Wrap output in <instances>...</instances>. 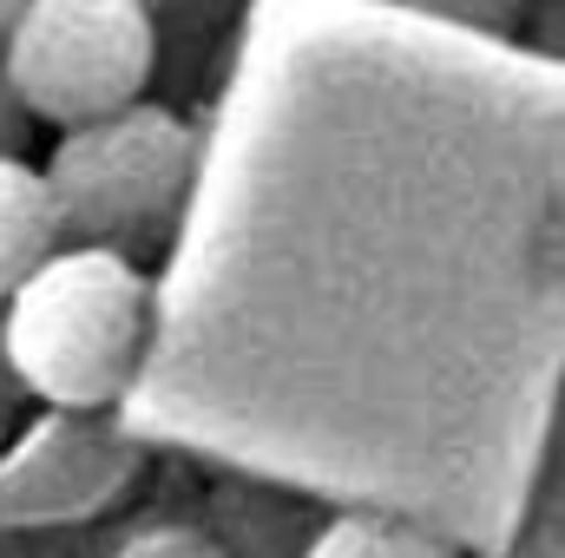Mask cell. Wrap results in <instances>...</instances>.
<instances>
[{
  "label": "cell",
  "mask_w": 565,
  "mask_h": 558,
  "mask_svg": "<svg viewBox=\"0 0 565 558\" xmlns=\"http://www.w3.org/2000/svg\"><path fill=\"white\" fill-rule=\"evenodd\" d=\"M20 395L46 408H106L139 375L151 335V282L119 250L66 244L0 302Z\"/></svg>",
  "instance_id": "6da1fadb"
},
{
  "label": "cell",
  "mask_w": 565,
  "mask_h": 558,
  "mask_svg": "<svg viewBox=\"0 0 565 558\" xmlns=\"http://www.w3.org/2000/svg\"><path fill=\"white\" fill-rule=\"evenodd\" d=\"M191 126L164 106H126L113 119L73 126L60 132L53 158L40 164L53 211H60V237L79 250H119L132 257L151 244L191 184Z\"/></svg>",
  "instance_id": "7a4b0ae2"
},
{
  "label": "cell",
  "mask_w": 565,
  "mask_h": 558,
  "mask_svg": "<svg viewBox=\"0 0 565 558\" xmlns=\"http://www.w3.org/2000/svg\"><path fill=\"white\" fill-rule=\"evenodd\" d=\"M158 66V26L145 0H26L0 46V73L33 126L73 132L139 106Z\"/></svg>",
  "instance_id": "3957f363"
},
{
  "label": "cell",
  "mask_w": 565,
  "mask_h": 558,
  "mask_svg": "<svg viewBox=\"0 0 565 558\" xmlns=\"http://www.w3.org/2000/svg\"><path fill=\"white\" fill-rule=\"evenodd\" d=\"M60 250H66V237H60V211H53L40 164L0 158V302Z\"/></svg>",
  "instance_id": "277c9868"
},
{
  "label": "cell",
  "mask_w": 565,
  "mask_h": 558,
  "mask_svg": "<svg viewBox=\"0 0 565 558\" xmlns=\"http://www.w3.org/2000/svg\"><path fill=\"white\" fill-rule=\"evenodd\" d=\"M302 558H454L434 533L408 526V519H388V513H342L335 526H322Z\"/></svg>",
  "instance_id": "5b68a950"
},
{
  "label": "cell",
  "mask_w": 565,
  "mask_h": 558,
  "mask_svg": "<svg viewBox=\"0 0 565 558\" xmlns=\"http://www.w3.org/2000/svg\"><path fill=\"white\" fill-rule=\"evenodd\" d=\"M113 558H231V546H224L217 533H204V526H178V519H164V526L132 533Z\"/></svg>",
  "instance_id": "8992f818"
},
{
  "label": "cell",
  "mask_w": 565,
  "mask_h": 558,
  "mask_svg": "<svg viewBox=\"0 0 565 558\" xmlns=\"http://www.w3.org/2000/svg\"><path fill=\"white\" fill-rule=\"evenodd\" d=\"M402 7L434 13V20H454V26H467V33H513L533 0H402Z\"/></svg>",
  "instance_id": "52a82bcc"
},
{
  "label": "cell",
  "mask_w": 565,
  "mask_h": 558,
  "mask_svg": "<svg viewBox=\"0 0 565 558\" xmlns=\"http://www.w3.org/2000/svg\"><path fill=\"white\" fill-rule=\"evenodd\" d=\"M26 132H33V119H26L20 93L7 86V73H0V158H20L26 151Z\"/></svg>",
  "instance_id": "ba28073f"
},
{
  "label": "cell",
  "mask_w": 565,
  "mask_h": 558,
  "mask_svg": "<svg viewBox=\"0 0 565 558\" xmlns=\"http://www.w3.org/2000/svg\"><path fill=\"white\" fill-rule=\"evenodd\" d=\"M526 20H533L540 46H546V53H559V60H565V0H533V7H526Z\"/></svg>",
  "instance_id": "9c48e42d"
},
{
  "label": "cell",
  "mask_w": 565,
  "mask_h": 558,
  "mask_svg": "<svg viewBox=\"0 0 565 558\" xmlns=\"http://www.w3.org/2000/svg\"><path fill=\"white\" fill-rule=\"evenodd\" d=\"M13 388H20V382H13V362H7V322H0V401H7Z\"/></svg>",
  "instance_id": "30bf717a"
},
{
  "label": "cell",
  "mask_w": 565,
  "mask_h": 558,
  "mask_svg": "<svg viewBox=\"0 0 565 558\" xmlns=\"http://www.w3.org/2000/svg\"><path fill=\"white\" fill-rule=\"evenodd\" d=\"M20 13H26V0H0V46H7V33L20 26Z\"/></svg>",
  "instance_id": "8fae6325"
}]
</instances>
